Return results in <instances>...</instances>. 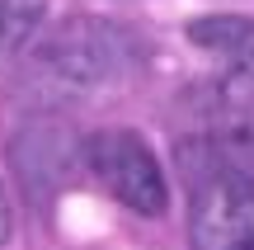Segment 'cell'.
Instances as JSON below:
<instances>
[{"instance_id":"6da1fadb","label":"cell","mask_w":254,"mask_h":250,"mask_svg":"<svg viewBox=\"0 0 254 250\" xmlns=\"http://www.w3.org/2000/svg\"><path fill=\"white\" fill-rule=\"evenodd\" d=\"M85 166L90 175L118 198L123 208H132L136 217H165L170 208V184L165 170L155 161V151L146 147L136 132L127 128H104L85 142Z\"/></svg>"},{"instance_id":"7a4b0ae2","label":"cell","mask_w":254,"mask_h":250,"mask_svg":"<svg viewBox=\"0 0 254 250\" xmlns=\"http://www.w3.org/2000/svg\"><path fill=\"white\" fill-rule=\"evenodd\" d=\"M193 250H254V184L236 170H212L193 184L189 203Z\"/></svg>"},{"instance_id":"3957f363","label":"cell","mask_w":254,"mask_h":250,"mask_svg":"<svg viewBox=\"0 0 254 250\" xmlns=\"http://www.w3.org/2000/svg\"><path fill=\"white\" fill-rule=\"evenodd\" d=\"M38 62L47 66L57 85L71 90H104L113 76L127 71V43L113 33V24L99 19H71L62 24V33L47 38V47L38 52Z\"/></svg>"},{"instance_id":"277c9868","label":"cell","mask_w":254,"mask_h":250,"mask_svg":"<svg viewBox=\"0 0 254 250\" xmlns=\"http://www.w3.org/2000/svg\"><path fill=\"white\" fill-rule=\"evenodd\" d=\"M189 38L207 52L236 62L240 71L254 76V19H240V14H212V19H193L189 24Z\"/></svg>"},{"instance_id":"5b68a950","label":"cell","mask_w":254,"mask_h":250,"mask_svg":"<svg viewBox=\"0 0 254 250\" xmlns=\"http://www.w3.org/2000/svg\"><path fill=\"white\" fill-rule=\"evenodd\" d=\"M47 0H0V57L24 47V38L43 24Z\"/></svg>"},{"instance_id":"8992f818","label":"cell","mask_w":254,"mask_h":250,"mask_svg":"<svg viewBox=\"0 0 254 250\" xmlns=\"http://www.w3.org/2000/svg\"><path fill=\"white\" fill-rule=\"evenodd\" d=\"M9 241V198H5V184H0V246Z\"/></svg>"}]
</instances>
